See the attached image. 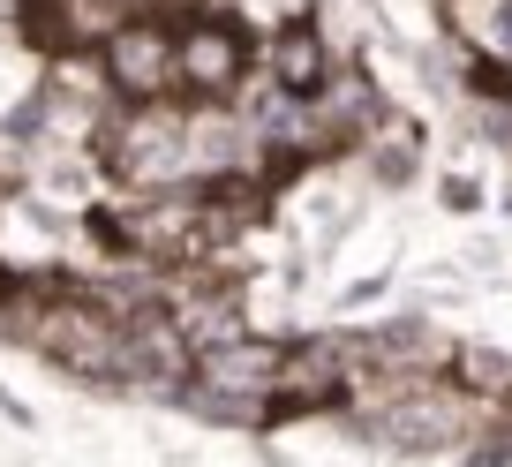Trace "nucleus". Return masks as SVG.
<instances>
[{"label":"nucleus","mask_w":512,"mask_h":467,"mask_svg":"<svg viewBox=\"0 0 512 467\" xmlns=\"http://www.w3.org/2000/svg\"><path fill=\"white\" fill-rule=\"evenodd\" d=\"M189 98H151V106H113L98 129V166L106 181H121V196H159V189H189Z\"/></svg>","instance_id":"nucleus-1"},{"label":"nucleus","mask_w":512,"mask_h":467,"mask_svg":"<svg viewBox=\"0 0 512 467\" xmlns=\"http://www.w3.org/2000/svg\"><path fill=\"white\" fill-rule=\"evenodd\" d=\"M445 204H452V211H475V204H482V189H475V181H460V174H452V181H445Z\"/></svg>","instance_id":"nucleus-6"},{"label":"nucleus","mask_w":512,"mask_h":467,"mask_svg":"<svg viewBox=\"0 0 512 467\" xmlns=\"http://www.w3.org/2000/svg\"><path fill=\"white\" fill-rule=\"evenodd\" d=\"M339 61H347V53L332 46V23H324L317 8H294V16H279L272 31H264V76L287 98H317L324 83L339 76Z\"/></svg>","instance_id":"nucleus-4"},{"label":"nucleus","mask_w":512,"mask_h":467,"mask_svg":"<svg viewBox=\"0 0 512 467\" xmlns=\"http://www.w3.org/2000/svg\"><path fill=\"white\" fill-rule=\"evenodd\" d=\"M452 385H460L467 400H482V407H505L512 400V355H497V347H460V355H452Z\"/></svg>","instance_id":"nucleus-5"},{"label":"nucleus","mask_w":512,"mask_h":467,"mask_svg":"<svg viewBox=\"0 0 512 467\" xmlns=\"http://www.w3.org/2000/svg\"><path fill=\"white\" fill-rule=\"evenodd\" d=\"M106 91L121 106H151V98H181V61H174V23L159 16H128L121 31L98 46Z\"/></svg>","instance_id":"nucleus-3"},{"label":"nucleus","mask_w":512,"mask_h":467,"mask_svg":"<svg viewBox=\"0 0 512 467\" xmlns=\"http://www.w3.org/2000/svg\"><path fill=\"white\" fill-rule=\"evenodd\" d=\"M174 61H181V98H241V83L264 61V46H256V31L234 8L211 0L204 16L174 23Z\"/></svg>","instance_id":"nucleus-2"}]
</instances>
